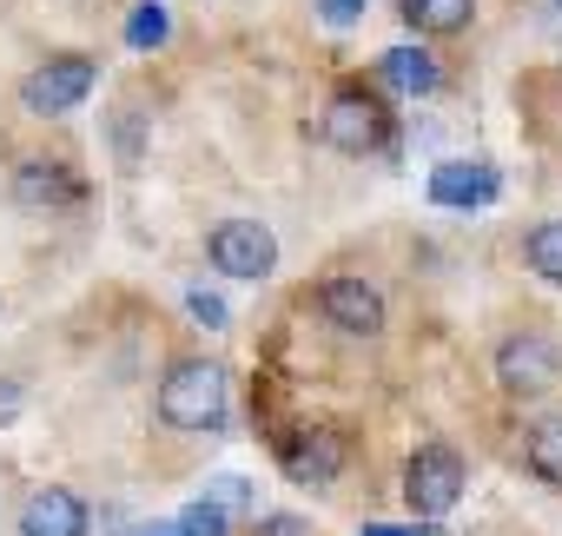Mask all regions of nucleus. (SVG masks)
Masks as SVG:
<instances>
[{
  "mask_svg": "<svg viewBox=\"0 0 562 536\" xmlns=\"http://www.w3.org/2000/svg\"><path fill=\"white\" fill-rule=\"evenodd\" d=\"M159 424L218 437V431L232 424V371L212 365V358H179V365L159 378Z\"/></svg>",
  "mask_w": 562,
  "mask_h": 536,
  "instance_id": "obj_1",
  "label": "nucleus"
},
{
  "mask_svg": "<svg viewBox=\"0 0 562 536\" xmlns=\"http://www.w3.org/2000/svg\"><path fill=\"white\" fill-rule=\"evenodd\" d=\"M463 490H470V464H463L457 444L430 437V444L411 450V464H404V503H411L417 523H443L463 503Z\"/></svg>",
  "mask_w": 562,
  "mask_h": 536,
  "instance_id": "obj_2",
  "label": "nucleus"
},
{
  "mask_svg": "<svg viewBox=\"0 0 562 536\" xmlns=\"http://www.w3.org/2000/svg\"><path fill=\"white\" fill-rule=\"evenodd\" d=\"M318 139L345 159H364V153H384L397 139V126H391V107L371 87H338L325 120H318Z\"/></svg>",
  "mask_w": 562,
  "mask_h": 536,
  "instance_id": "obj_3",
  "label": "nucleus"
},
{
  "mask_svg": "<svg viewBox=\"0 0 562 536\" xmlns=\"http://www.w3.org/2000/svg\"><path fill=\"white\" fill-rule=\"evenodd\" d=\"M205 265H212V272H225V279L258 286V279L278 272V232L258 225V219H218L205 232Z\"/></svg>",
  "mask_w": 562,
  "mask_h": 536,
  "instance_id": "obj_4",
  "label": "nucleus"
},
{
  "mask_svg": "<svg viewBox=\"0 0 562 536\" xmlns=\"http://www.w3.org/2000/svg\"><path fill=\"white\" fill-rule=\"evenodd\" d=\"M345 464H351V437L338 424H299V431L278 437V470L299 490H331Z\"/></svg>",
  "mask_w": 562,
  "mask_h": 536,
  "instance_id": "obj_5",
  "label": "nucleus"
},
{
  "mask_svg": "<svg viewBox=\"0 0 562 536\" xmlns=\"http://www.w3.org/2000/svg\"><path fill=\"white\" fill-rule=\"evenodd\" d=\"M496 384L509 398H542L562 384V345L549 332H509L496 345Z\"/></svg>",
  "mask_w": 562,
  "mask_h": 536,
  "instance_id": "obj_6",
  "label": "nucleus"
},
{
  "mask_svg": "<svg viewBox=\"0 0 562 536\" xmlns=\"http://www.w3.org/2000/svg\"><path fill=\"white\" fill-rule=\"evenodd\" d=\"M93 80H100V67H93L87 54H54V60H41V67L27 74L21 100H27V113H41V120H67L80 100H93Z\"/></svg>",
  "mask_w": 562,
  "mask_h": 536,
  "instance_id": "obj_7",
  "label": "nucleus"
},
{
  "mask_svg": "<svg viewBox=\"0 0 562 536\" xmlns=\"http://www.w3.org/2000/svg\"><path fill=\"white\" fill-rule=\"evenodd\" d=\"M424 192L443 212H490L503 199V172L490 159H437L430 179H424Z\"/></svg>",
  "mask_w": 562,
  "mask_h": 536,
  "instance_id": "obj_8",
  "label": "nucleus"
},
{
  "mask_svg": "<svg viewBox=\"0 0 562 536\" xmlns=\"http://www.w3.org/2000/svg\"><path fill=\"white\" fill-rule=\"evenodd\" d=\"M312 305H318V319H325L331 332H345V338H378V332H384V292L364 286V279H351V272L325 279V286L312 292Z\"/></svg>",
  "mask_w": 562,
  "mask_h": 536,
  "instance_id": "obj_9",
  "label": "nucleus"
},
{
  "mask_svg": "<svg viewBox=\"0 0 562 536\" xmlns=\"http://www.w3.org/2000/svg\"><path fill=\"white\" fill-rule=\"evenodd\" d=\"M8 199L21 212H74V205H87V179L67 159H27L8 179Z\"/></svg>",
  "mask_w": 562,
  "mask_h": 536,
  "instance_id": "obj_10",
  "label": "nucleus"
},
{
  "mask_svg": "<svg viewBox=\"0 0 562 536\" xmlns=\"http://www.w3.org/2000/svg\"><path fill=\"white\" fill-rule=\"evenodd\" d=\"M21 536H93V503L67 483H41L21 496V516H14Z\"/></svg>",
  "mask_w": 562,
  "mask_h": 536,
  "instance_id": "obj_11",
  "label": "nucleus"
},
{
  "mask_svg": "<svg viewBox=\"0 0 562 536\" xmlns=\"http://www.w3.org/2000/svg\"><path fill=\"white\" fill-rule=\"evenodd\" d=\"M378 80H384L397 100H430V93L443 87V67H437V54H430V47H417V41H411V47H391V54H384Z\"/></svg>",
  "mask_w": 562,
  "mask_h": 536,
  "instance_id": "obj_12",
  "label": "nucleus"
},
{
  "mask_svg": "<svg viewBox=\"0 0 562 536\" xmlns=\"http://www.w3.org/2000/svg\"><path fill=\"white\" fill-rule=\"evenodd\" d=\"M522 470H529L536 483L562 490V411L529 417V431H522Z\"/></svg>",
  "mask_w": 562,
  "mask_h": 536,
  "instance_id": "obj_13",
  "label": "nucleus"
},
{
  "mask_svg": "<svg viewBox=\"0 0 562 536\" xmlns=\"http://www.w3.org/2000/svg\"><path fill=\"white\" fill-rule=\"evenodd\" d=\"M397 14H404L411 34L450 41V34H463V27L476 21V0H397Z\"/></svg>",
  "mask_w": 562,
  "mask_h": 536,
  "instance_id": "obj_14",
  "label": "nucleus"
},
{
  "mask_svg": "<svg viewBox=\"0 0 562 536\" xmlns=\"http://www.w3.org/2000/svg\"><path fill=\"white\" fill-rule=\"evenodd\" d=\"M522 265H529L542 286H562V219H549V225H536L522 238Z\"/></svg>",
  "mask_w": 562,
  "mask_h": 536,
  "instance_id": "obj_15",
  "label": "nucleus"
},
{
  "mask_svg": "<svg viewBox=\"0 0 562 536\" xmlns=\"http://www.w3.org/2000/svg\"><path fill=\"white\" fill-rule=\"evenodd\" d=\"M166 34H172V14L159 8V0H139V8L126 14V47H133V54H153V47H166Z\"/></svg>",
  "mask_w": 562,
  "mask_h": 536,
  "instance_id": "obj_16",
  "label": "nucleus"
},
{
  "mask_svg": "<svg viewBox=\"0 0 562 536\" xmlns=\"http://www.w3.org/2000/svg\"><path fill=\"white\" fill-rule=\"evenodd\" d=\"M232 523H238V516H232V510H218L212 496H192V503L172 516V529H179V536H232Z\"/></svg>",
  "mask_w": 562,
  "mask_h": 536,
  "instance_id": "obj_17",
  "label": "nucleus"
},
{
  "mask_svg": "<svg viewBox=\"0 0 562 536\" xmlns=\"http://www.w3.org/2000/svg\"><path fill=\"white\" fill-rule=\"evenodd\" d=\"M205 496H212L218 510H232L238 523H245V516H258V490H251L245 477H232V470H225V477H212V483H205Z\"/></svg>",
  "mask_w": 562,
  "mask_h": 536,
  "instance_id": "obj_18",
  "label": "nucleus"
},
{
  "mask_svg": "<svg viewBox=\"0 0 562 536\" xmlns=\"http://www.w3.org/2000/svg\"><path fill=\"white\" fill-rule=\"evenodd\" d=\"M186 319H192V325H205V332H225V325H232V305H225L218 292L192 286V292H186Z\"/></svg>",
  "mask_w": 562,
  "mask_h": 536,
  "instance_id": "obj_19",
  "label": "nucleus"
},
{
  "mask_svg": "<svg viewBox=\"0 0 562 536\" xmlns=\"http://www.w3.org/2000/svg\"><path fill=\"white\" fill-rule=\"evenodd\" d=\"M245 536H312V516H299V510H265V516H245Z\"/></svg>",
  "mask_w": 562,
  "mask_h": 536,
  "instance_id": "obj_20",
  "label": "nucleus"
},
{
  "mask_svg": "<svg viewBox=\"0 0 562 536\" xmlns=\"http://www.w3.org/2000/svg\"><path fill=\"white\" fill-rule=\"evenodd\" d=\"M364 8L371 0H318V21L325 27H351V21H364Z\"/></svg>",
  "mask_w": 562,
  "mask_h": 536,
  "instance_id": "obj_21",
  "label": "nucleus"
},
{
  "mask_svg": "<svg viewBox=\"0 0 562 536\" xmlns=\"http://www.w3.org/2000/svg\"><path fill=\"white\" fill-rule=\"evenodd\" d=\"M358 536H443V529H437V523H417V516H411V523H364Z\"/></svg>",
  "mask_w": 562,
  "mask_h": 536,
  "instance_id": "obj_22",
  "label": "nucleus"
},
{
  "mask_svg": "<svg viewBox=\"0 0 562 536\" xmlns=\"http://www.w3.org/2000/svg\"><path fill=\"white\" fill-rule=\"evenodd\" d=\"M21 404H27V398H21V384H14L8 371H0V431H8V424L21 417Z\"/></svg>",
  "mask_w": 562,
  "mask_h": 536,
  "instance_id": "obj_23",
  "label": "nucleus"
},
{
  "mask_svg": "<svg viewBox=\"0 0 562 536\" xmlns=\"http://www.w3.org/2000/svg\"><path fill=\"white\" fill-rule=\"evenodd\" d=\"M133 536H179V529H172V523H139Z\"/></svg>",
  "mask_w": 562,
  "mask_h": 536,
  "instance_id": "obj_24",
  "label": "nucleus"
},
{
  "mask_svg": "<svg viewBox=\"0 0 562 536\" xmlns=\"http://www.w3.org/2000/svg\"><path fill=\"white\" fill-rule=\"evenodd\" d=\"M555 8H562V0H555Z\"/></svg>",
  "mask_w": 562,
  "mask_h": 536,
  "instance_id": "obj_25",
  "label": "nucleus"
}]
</instances>
